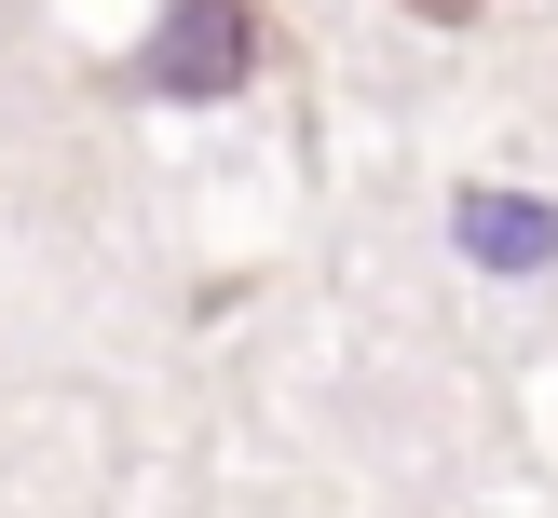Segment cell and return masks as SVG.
Segmentation results:
<instances>
[{"mask_svg":"<svg viewBox=\"0 0 558 518\" xmlns=\"http://www.w3.org/2000/svg\"><path fill=\"white\" fill-rule=\"evenodd\" d=\"M409 14H423V27H477L490 0H409Z\"/></svg>","mask_w":558,"mask_h":518,"instance_id":"3","label":"cell"},{"mask_svg":"<svg viewBox=\"0 0 558 518\" xmlns=\"http://www.w3.org/2000/svg\"><path fill=\"white\" fill-rule=\"evenodd\" d=\"M450 232H463V260H490V273H545L558 260V218L532 205V191H463Z\"/></svg>","mask_w":558,"mask_h":518,"instance_id":"2","label":"cell"},{"mask_svg":"<svg viewBox=\"0 0 558 518\" xmlns=\"http://www.w3.org/2000/svg\"><path fill=\"white\" fill-rule=\"evenodd\" d=\"M259 55H272V14H259V0H163L123 82L163 96V109H205V96H245Z\"/></svg>","mask_w":558,"mask_h":518,"instance_id":"1","label":"cell"}]
</instances>
